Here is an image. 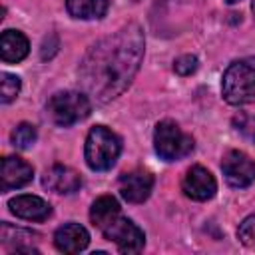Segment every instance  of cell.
Masks as SVG:
<instances>
[{
  "label": "cell",
  "mask_w": 255,
  "mask_h": 255,
  "mask_svg": "<svg viewBox=\"0 0 255 255\" xmlns=\"http://www.w3.org/2000/svg\"><path fill=\"white\" fill-rule=\"evenodd\" d=\"M20 78L14 76V74H8V72H2L0 76V102L2 104H8L12 102L18 94H20Z\"/></svg>",
  "instance_id": "obj_17"
},
{
  "label": "cell",
  "mask_w": 255,
  "mask_h": 255,
  "mask_svg": "<svg viewBox=\"0 0 255 255\" xmlns=\"http://www.w3.org/2000/svg\"><path fill=\"white\" fill-rule=\"evenodd\" d=\"M46 112L56 126L68 128V126H74V124L86 120L92 112V104L84 92L66 90V92H58L50 98Z\"/></svg>",
  "instance_id": "obj_4"
},
{
  "label": "cell",
  "mask_w": 255,
  "mask_h": 255,
  "mask_svg": "<svg viewBox=\"0 0 255 255\" xmlns=\"http://www.w3.org/2000/svg\"><path fill=\"white\" fill-rule=\"evenodd\" d=\"M30 52V42L20 30H4L0 36V56L4 62H22Z\"/></svg>",
  "instance_id": "obj_14"
},
{
  "label": "cell",
  "mask_w": 255,
  "mask_h": 255,
  "mask_svg": "<svg viewBox=\"0 0 255 255\" xmlns=\"http://www.w3.org/2000/svg\"><path fill=\"white\" fill-rule=\"evenodd\" d=\"M34 177V169L28 161H24L18 155H6L0 163V189L10 191L24 187Z\"/></svg>",
  "instance_id": "obj_9"
},
{
  "label": "cell",
  "mask_w": 255,
  "mask_h": 255,
  "mask_svg": "<svg viewBox=\"0 0 255 255\" xmlns=\"http://www.w3.org/2000/svg\"><path fill=\"white\" fill-rule=\"evenodd\" d=\"M253 14H255V0H253Z\"/></svg>",
  "instance_id": "obj_23"
},
{
  "label": "cell",
  "mask_w": 255,
  "mask_h": 255,
  "mask_svg": "<svg viewBox=\"0 0 255 255\" xmlns=\"http://www.w3.org/2000/svg\"><path fill=\"white\" fill-rule=\"evenodd\" d=\"M181 187H183V193L195 201H207L217 191L215 177L203 165H193L191 169H187Z\"/></svg>",
  "instance_id": "obj_8"
},
{
  "label": "cell",
  "mask_w": 255,
  "mask_h": 255,
  "mask_svg": "<svg viewBox=\"0 0 255 255\" xmlns=\"http://www.w3.org/2000/svg\"><path fill=\"white\" fill-rule=\"evenodd\" d=\"M104 235H106V239L114 241L122 253H137V251H141V247L145 243L143 231L131 219L122 217V215L104 229Z\"/></svg>",
  "instance_id": "obj_6"
},
{
  "label": "cell",
  "mask_w": 255,
  "mask_h": 255,
  "mask_svg": "<svg viewBox=\"0 0 255 255\" xmlns=\"http://www.w3.org/2000/svg\"><path fill=\"white\" fill-rule=\"evenodd\" d=\"M237 235H239L243 245L255 247V215H249V217L243 219V223L237 229Z\"/></svg>",
  "instance_id": "obj_20"
},
{
  "label": "cell",
  "mask_w": 255,
  "mask_h": 255,
  "mask_svg": "<svg viewBox=\"0 0 255 255\" xmlns=\"http://www.w3.org/2000/svg\"><path fill=\"white\" fill-rule=\"evenodd\" d=\"M173 70L179 74V76H189L197 70V58L191 56V54H185V56H179L175 62H173Z\"/></svg>",
  "instance_id": "obj_21"
},
{
  "label": "cell",
  "mask_w": 255,
  "mask_h": 255,
  "mask_svg": "<svg viewBox=\"0 0 255 255\" xmlns=\"http://www.w3.org/2000/svg\"><path fill=\"white\" fill-rule=\"evenodd\" d=\"M8 207L16 217H22L28 221H44L52 213L50 203L38 195H16L10 199Z\"/></svg>",
  "instance_id": "obj_12"
},
{
  "label": "cell",
  "mask_w": 255,
  "mask_h": 255,
  "mask_svg": "<svg viewBox=\"0 0 255 255\" xmlns=\"http://www.w3.org/2000/svg\"><path fill=\"white\" fill-rule=\"evenodd\" d=\"M120 217V203L116 197L112 195H102L98 197L92 207H90V219L98 229H106L112 221H116Z\"/></svg>",
  "instance_id": "obj_15"
},
{
  "label": "cell",
  "mask_w": 255,
  "mask_h": 255,
  "mask_svg": "<svg viewBox=\"0 0 255 255\" xmlns=\"http://www.w3.org/2000/svg\"><path fill=\"white\" fill-rule=\"evenodd\" d=\"M233 126L243 137L255 141V114H239V116H235L233 118Z\"/></svg>",
  "instance_id": "obj_19"
},
{
  "label": "cell",
  "mask_w": 255,
  "mask_h": 255,
  "mask_svg": "<svg viewBox=\"0 0 255 255\" xmlns=\"http://www.w3.org/2000/svg\"><path fill=\"white\" fill-rule=\"evenodd\" d=\"M66 8L74 18L94 20L106 14L108 0H66Z\"/></svg>",
  "instance_id": "obj_16"
},
{
  "label": "cell",
  "mask_w": 255,
  "mask_h": 255,
  "mask_svg": "<svg viewBox=\"0 0 255 255\" xmlns=\"http://www.w3.org/2000/svg\"><path fill=\"white\" fill-rule=\"evenodd\" d=\"M153 189V175L143 169L124 173L120 177V193L129 203H141L149 197Z\"/></svg>",
  "instance_id": "obj_10"
},
{
  "label": "cell",
  "mask_w": 255,
  "mask_h": 255,
  "mask_svg": "<svg viewBox=\"0 0 255 255\" xmlns=\"http://www.w3.org/2000/svg\"><path fill=\"white\" fill-rule=\"evenodd\" d=\"M120 151H122V141L112 129H108L106 126H96L90 129L84 147L86 163L90 165V169L94 171L110 169L116 163Z\"/></svg>",
  "instance_id": "obj_3"
},
{
  "label": "cell",
  "mask_w": 255,
  "mask_h": 255,
  "mask_svg": "<svg viewBox=\"0 0 255 255\" xmlns=\"http://www.w3.org/2000/svg\"><path fill=\"white\" fill-rule=\"evenodd\" d=\"M36 137H38L36 128L32 124H26V122L24 124H18L14 128V131H12V143L16 147H20V149H28L36 141Z\"/></svg>",
  "instance_id": "obj_18"
},
{
  "label": "cell",
  "mask_w": 255,
  "mask_h": 255,
  "mask_svg": "<svg viewBox=\"0 0 255 255\" xmlns=\"http://www.w3.org/2000/svg\"><path fill=\"white\" fill-rule=\"evenodd\" d=\"M221 92L225 102L231 106L255 102V62L237 60L229 64L221 80Z\"/></svg>",
  "instance_id": "obj_2"
},
{
  "label": "cell",
  "mask_w": 255,
  "mask_h": 255,
  "mask_svg": "<svg viewBox=\"0 0 255 255\" xmlns=\"http://www.w3.org/2000/svg\"><path fill=\"white\" fill-rule=\"evenodd\" d=\"M90 235L80 223H66L54 235V245L62 253H80L88 247Z\"/></svg>",
  "instance_id": "obj_13"
},
{
  "label": "cell",
  "mask_w": 255,
  "mask_h": 255,
  "mask_svg": "<svg viewBox=\"0 0 255 255\" xmlns=\"http://www.w3.org/2000/svg\"><path fill=\"white\" fill-rule=\"evenodd\" d=\"M227 4H235V2H239V0H225Z\"/></svg>",
  "instance_id": "obj_22"
},
{
  "label": "cell",
  "mask_w": 255,
  "mask_h": 255,
  "mask_svg": "<svg viewBox=\"0 0 255 255\" xmlns=\"http://www.w3.org/2000/svg\"><path fill=\"white\" fill-rule=\"evenodd\" d=\"M143 58V30L128 24L90 48L80 64L84 90L98 102H110L124 94L139 70Z\"/></svg>",
  "instance_id": "obj_1"
},
{
  "label": "cell",
  "mask_w": 255,
  "mask_h": 255,
  "mask_svg": "<svg viewBox=\"0 0 255 255\" xmlns=\"http://www.w3.org/2000/svg\"><path fill=\"white\" fill-rule=\"evenodd\" d=\"M221 171L225 175V181L231 187L241 189V187H247L255 181V161L239 149H231L223 155Z\"/></svg>",
  "instance_id": "obj_7"
},
{
  "label": "cell",
  "mask_w": 255,
  "mask_h": 255,
  "mask_svg": "<svg viewBox=\"0 0 255 255\" xmlns=\"http://www.w3.org/2000/svg\"><path fill=\"white\" fill-rule=\"evenodd\" d=\"M153 145H155V151L161 159L175 161V159H181L193 151V137L187 135L185 131H181V128L175 122L165 120V122H159L155 126Z\"/></svg>",
  "instance_id": "obj_5"
},
{
  "label": "cell",
  "mask_w": 255,
  "mask_h": 255,
  "mask_svg": "<svg viewBox=\"0 0 255 255\" xmlns=\"http://www.w3.org/2000/svg\"><path fill=\"white\" fill-rule=\"evenodd\" d=\"M42 183H44V187H48L54 193H66L68 195V193H74L80 189L82 179H80L76 169L58 163V165H52L50 169L44 171Z\"/></svg>",
  "instance_id": "obj_11"
}]
</instances>
